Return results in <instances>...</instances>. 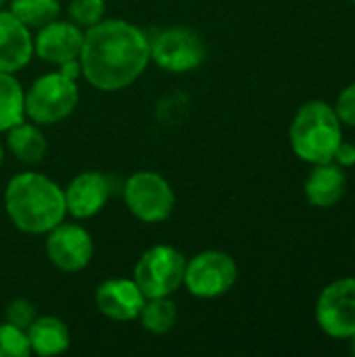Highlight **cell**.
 Returning <instances> with one entry per match:
<instances>
[{
  "instance_id": "6da1fadb",
  "label": "cell",
  "mask_w": 355,
  "mask_h": 357,
  "mask_svg": "<svg viewBox=\"0 0 355 357\" xmlns=\"http://www.w3.org/2000/svg\"><path fill=\"white\" fill-rule=\"evenodd\" d=\"M151 61L146 33L123 21L107 19L88 27L80 52L82 75L105 92H117L132 86Z\"/></svg>"
},
{
  "instance_id": "7a4b0ae2",
  "label": "cell",
  "mask_w": 355,
  "mask_h": 357,
  "mask_svg": "<svg viewBox=\"0 0 355 357\" xmlns=\"http://www.w3.org/2000/svg\"><path fill=\"white\" fill-rule=\"evenodd\" d=\"M4 209L13 226L25 234H46L67 215L63 188L36 172H23L8 180Z\"/></svg>"
},
{
  "instance_id": "3957f363",
  "label": "cell",
  "mask_w": 355,
  "mask_h": 357,
  "mask_svg": "<svg viewBox=\"0 0 355 357\" xmlns=\"http://www.w3.org/2000/svg\"><path fill=\"white\" fill-rule=\"evenodd\" d=\"M341 140L343 123L333 105L326 100L314 98L303 102L289 126V142L293 153L310 165L333 161Z\"/></svg>"
},
{
  "instance_id": "277c9868",
  "label": "cell",
  "mask_w": 355,
  "mask_h": 357,
  "mask_svg": "<svg viewBox=\"0 0 355 357\" xmlns=\"http://www.w3.org/2000/svg\"><path fill=\"white\" fill-rule=\"evenodd\" d=\"M77 100V82L59 71L44 73L25 92V117L36 123H59L75 111Z\"/></svg>"
},
{
  "instance_id": "5b68a950",
  "label": "cell",
  "mask_w": 355,
  "mask_h": 357,
  "mask_svg": "<svg viewBox=\"0 0 355 357\" xmlns=\"http://www.w3.org/2000/svg\"><path fill=\"white\" fill-rule=\"evenodd\" d=\"M186 259L169 245H155L146 249L134 266V282L146 299L169 297L184 282Z\"/></svg>"
},
{
  "instance_id": "8992f818",
  "label": "cell",
  "mask_w": 355,
  "mask_h": 357,
  "mask_svg": "<svg viewBox=\"0 0 355 357\" xmlns=\"http://www.w3.org/2000/svg\"><path fill=\"white\" fill-rule=\"evenodd\" d=\"M123 201L136 220L144 224H159L172 215L176 195L161 174L136 172L123 182Z\"/></svg>"
},
{
  "instance_id": "52a82bcc",
  "label": "cell",
  "mask_w": 355,
  "mask_h": 357,
  "mask_svg": "<svg viewBox=\"0 0 355 357\" xmlns=\"http://www.w3.org/2000/svg\"><path fill=\"white\" fill-rule=\"evenodd\" d=\"M239 278V266L224 251H203L186 261L184 287L199 299H216L226 295Z\"/></svg>"
},
{
  "instance_id": "ba28073f",
  "label": "cell",
  "mask_w": 355,
  "mask_h": 357,
  "mask_svg": "<svg viewBox=\"0 0 355 357\" xmlns=\"http://www.w3.org/2000/svg\"><path fill=\"white\" fill-rule=\"evenodd\" d=\"M151 44V61L169 73H186L205 61V42L190 27H167L159 31Z\"/></svg>"
},
{
  "instance_id": "9c48e42d",
  "label": "cell",
  "mask_w": 355,
  "mask_h": 357,
  "mask_svg": "<svg viewBox=\"0 0 355 357\" xmlns=\"http://www.w3.org/2000/svg\"><path fill=\"white\" fill-rule=\"evenodd\" d=\"M316 324L339 341L355 335V278H339L326 284L316 301Z\"/></svg>"
},
{
  "instance_id": "30bf717a",
  "label": "cell",
  "mask_w": 355,
  "mask_h": 357,
  "mask_svg": "<svg viewBox=\"0 0 355 357\" xmlns=\"http://www.w3.org/2000/svg\"><path fill=\"white\" fill-rule=\"evenodd\" d=\"M44 251L48 261L61 272L84 270L94 255V243L86 228L80 224L61 222L50 232H46Z\"/></svg>"
},
{
  "instance_id": "8fae6325",
  "label": "cell",
  "mask_w": 355,
  "mask_h": 357,
  "mask_svg": "<svg viewBox=\"0 0 355 357\" xmlns=\"http://www.w3.org/2000/svg\"><path fill=\"white\" fill-rule=\"evenodd\" d=\"M63 192L67 213L75 220H88L103 211L113 192V184L111 178L100 172H82Z\"/></svg>"
},
{
  "instance_id": "7c38bea8",
  "label": "cell",
  "mask_w": 355,
  "mask_h": 357,
  "mask_svg": "<svg viewBox=\"0 0 355 357\" xmlns=\"http://www.w3.org/2000/svg\"><path fill=\"white\" fill-rule=\"evenodd\" d=\"M84 44V31L73 21H50L38 29L33 40V52L50 65H63L80 59Z\"/></svg>"
},
{
  "instance_id": "4fadbf2b",
  "label": "cell",
  "mask_w": 355,
  "mask_h": 357,
  "mask_svg": "<svg viewBox=\"0 0 355 357\" xmlns=\"http://www.w3.org/2000/svg\"><path fill=\"white\" fill-rule=\"evenodd\" d=\"M94 301L103 316L115 322H132L140 316L146 297L134 278H111L98 284Z\"/></svg>"
},
{
  "instance_id": "5bb4252c",
  "label": "cell",
  "mask_w": 355,
  "mask_h": 357,
  "mask_svg": "<svg viewBox=\"0 0 355 357\" xmlns=\"http://www.w3.org/2000/svg\"><path fill=\"white\" fill-rule=\"evenodd\" d=\"M33 56L31 29L25 27L10 10H0V71L15 73Z\"/></svg>"
},
{
  "instance_id": "9a60e30c",
  "label": "cell",
  "mask_w": 355,
  "mask_h": 357,
  "mask_svg": "<svg viewBox=\"0 0 355 357\" xmlns=\"http://www.w3.org/2000/svg\"><path fill=\"white\" fill-rule=\"evenodd\" d=\"M303 195L308 203L318 209H331L339 205L347 195L345 169L335 161L314 165L303 182Z\"/></svg>"
},
{
  "instance_id": "2e32d148",
  "label": "cell",
  "mask_w": 355,
  "mask_h": 357,
  "mask_svg": "<svg viewBox=\"0 0 355 357\" xmlns=\"http://www.w3.org/2000/svg\"><path fill=\"white\" fill-rule=\"evenodd\" d=\"M25 333H27L29 349L36 356L48 357L65 354L71 343V333H69L67 324L54 316L36 318Z\"/></svg>"
},
{
  "instance_id": "e0dca14e",
  "label": "cell",
  "mask_w": 355,
  "mask_h": 357,
  "mask_svg": "<svg viewBox=\"0 0 355 357\" xmlns=\"http://www.w3.org/2000/svg\"><path fill=\"white\" fill-rule=\"evenodd\" d=\"M6 146L17 157V161L27 163V165L40 163L48 151V142H46V136L42 134V130L38 126L25 123V121L6 130Z\"/></svg>"
},
{
  "instance_id": "ac0fdd59",
  "label": "cell",
  "mask_w": 355,
  "mask_h": 357,
  "mask_svg": "<svg viewBox=\"0 0 355 357\" xmlns=\"http://www.w3.org/2000/svg\"><path fill=\"white\" fill-rule=\"evenodd\" d=\"M25 121V92L13 73L0 71V132Z\"/></svg>"
},
{
  "instance_id": "d6986e66",
  "label": "cell",
  "mask_w": 355,
  "mask_h": 357,
  "mask_svg": "<svg viewBox=\"0 0 355 357\" xmlns=\"http://www.w3.org/2000/svg\"><path fill=\"white\" fill-rule=\"evenodd\" d=\"M138 318L144 331L153 335H165L176 326L178 310L169 297H155V299H146Z\"/></svg>"
},
{
  "instance_id": "ffe728a7",
  "label": "cell",
  "mask_w": 355,
  "mask_h": 357,
  "mask_svg": "<svg viewBox=\"0 0 355 357\" xmlns=\"http://www.w3.org/2000/svg\"><path fill=\"white\" fill-rule=\"evenodd\" d=\"M25 27L40 29L46 23L54 21L61 13L59 0H10L8 8Z\"/></svg>"
},
{
  "instance_id": "44dd1931",
  "label": "cell",
  "mask_w": 355,
  "mask_h": 357,
  "mask_svg": "<svg viewBox=\"0 0 355 357\" xmlns=\"http://www.w3.org/2000/svg\"><path fill=\"white\" fill-rule=\"evenodd\" d=\"M29 354L27 333L8 322L0 324V357H27Z\"/></svg>"
},
{
  "instance_id": "7402d4cb",
  "label": "cell",
  "mask_w": 355,
  "mask_h": 357,
  "mask_svg": "<svg viewBox=\"0 0 355 357\" xmlns=\"http://www.w3.org/2000/svg\"><path fill=\"white\" fill-rule=\"evenodd\" d=\"M105 0H71L69 19L80 27H92L105 17Z\"/></svg>"
},
{
  "instance_id": "603a6c76",
  "label": "cell",
  "mask_w": 355,
  "mask_h": 357,
  "mask_svg": "<svg viewBox=\"0 0 355 357\" xmlns=\"http://www.w3.org/2000/svg\"><path fill=\"white\" fill-rule=\"evenodd\" d=\"M36 318H38V316H36L33 303L27 301V299H23V297L13 299V301L6 305V310H4V322L17 326V328H21V331H27L29 324H31Z\"/></svg>"
},
{
  "instance_id": "cb8c5ba5",
  "label": "cell",
  "mask_w": 355,
  "mask_h": 357,
  "mask_svg": "<svg viewBox=\"0 0 355 357\" xmlns=\"http://www.w3.org/2000/svg\"><path fill=\"white\" fill-rule=\"evenodd\" d=\"M337 117L341 119L343 126H349V128H355V82H352L349 86H345L335 105H333Z\"/></svg>"
},
{
  "instance_id": "d4e9b609",
  "label": "cell",
  "mask_w": 355,
  "mask_h": 357,
  "mask_svg": "<svg viewBox=\"0 0 355 357\" xmlns=\"http://www.w3.org/2000/svg\"><path fill=\"white\" fill-rule=\"evenodd\" d=\"M333 161H335L337 165H341L343 169H347V167H354L355 165V144L354 142L341 140V142H339V146H337V151H335V157H333Z\"/></svg>"
},
{
  "instance_id": "484cf974",
  "label": "cell",
  "mask_w": 355,
  "mask_h": 357,
  "mask_svg": "<svg viewBox=\"0 0 355 357\" xmlns=\"http://www.w3.org/2000/svg\"><path fill=\"white\" fill-rule=\"evenodd\" d=\"M59 73H63L65 77L77 82V77L82 75V65H80V59H73V61H67L63 65H59Z\"/></svg>"
},
{
  "instance_id": "4316f807",
  "label": "cell",
  "mask_w": 355,
  "mask_h": 357,
  "mask_svg": "<svg viewBox=\"0 0 355 357\" xmlns=\"http://www.w3.org/2000/svg\"><path fill=\"white\" fill-rule=\"evenodd\" d=\"M347 341H349V351H352V356H355V335H352Z\"/></svg>"
},
{
  "instance_id": "83f0119b",
  "label": "cell",
  "mask_w": 355,
  "mask_h": 357,
  "mask_svg": "<svg viewBox=\"0 0 355 357\" xmlns=\"http://www.w3.org/2000/svg\"><path fill=\"white\" fill-rule=\"evenodd\" d=\"M2 163H4V149H2V142H0V169H2Z\"/></svg>"
},
{
  "instance_id": "f1b7e54d",
  "label": "cell",
  "mask_w": 355,
  "mask_h": 357,
  "mask_svg": "<svg viewBox=\"0 0 355 357\" xmlns=\"http://www.w3.org/2000/svg\"><path fill=\"white\" fill-rule=\"evenodd\" d=\"M6 4V0H0V10H2V6Z\"/></svg>"
},
{
  "instance_id": "f546056e",
  "label": "cell",
  "mask_w": 355,
  "mask_h": 357,
  "mask_svg": "<svg viewBox=\"0 0 355 357\" xmlns=\"http://www.w3.org/2000/svg\"><path fill=\"white\" fill-rule=\"evenodd\" d=\"M352 2H354V4H355V0H352Z\"/></svg>"
}]
</instances>
